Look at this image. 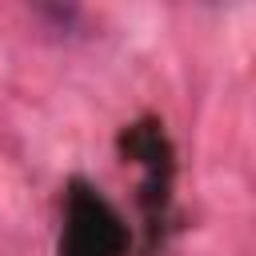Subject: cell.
<instances>
[{"instance_id":"6da1fadb","label":"cell","mask_w":256,"mask_h":256,"mask_svg":"<svg viewBox=\"0 0 256 256\" xmlns=\"http://www.w3.org/2000/svg\"><path fill=\"white\" fill-rule=\"evenodd\" d=\"M128 252V224L120 212L84 180L68 184L64 196V232L60 256H124Z\"/></svg>"}]
</instances>
